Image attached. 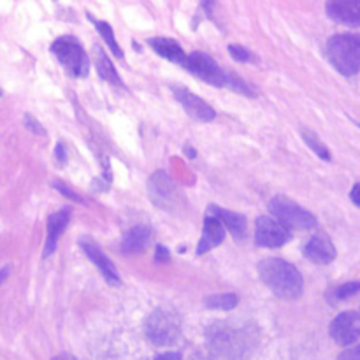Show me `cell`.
Wrapping results in <instances>:
<instances>
[{
    "instance_id": "cell-10",
    "label": "cell",
    "mask_w": 360,
    "mask_h": 360,
    "mask_svg": "<svg viewBox=\"0 0 360 360\" xmlns=\"http://www.w3.org/2000/svg\"><path fill=\"white\" fill-rule=\"evenodd\" d=\"M330 338L341 347H352L360 336V316L357 311H345L330 323Z\"/></svg>"
},
{
    "instance_id": "cell-22",
    "label": "cell",
    "mask_w": 360,
    "mask_h": 360,
    "mask_svg": "<svg viewBox=\"0 0 360 360\" xmlns=\"http://www.w3.org/2000/svg\"><path fill=\"white\" fill-rule=\"evenodd\" d=\"M239 304V297L236 294H218L211 295L204 301L207 309H221V311H231Z\"/></svg>"
},
{
    "instance_id": "cell-20",
    "label": "cell",
    "mask_w": 360,
    "mask_h": 360,
    "mask_svg": "<svg viewBox=\"0 0 360 360\" xmlns=\"http://www.w3.org/2000/svg\"><path fill=\"white\" fill-rule=\"evenodd\" d=\"M95 67H97V72L102 79L115 84V86H123V81L122 77L118 76V70L115 69V65H112L111 60L108 58L104 49L98 48V46H95Z\"/></svg>"
},
{
    "instance_id": "cell-34",
    "label": "cell",
    "mask_w": 360,
    "mask_h": 360,
    "mask_svg": "<svg viewBox=\"0 0 360 360\" xmlns=\"http://www.w3.org/2000/svg\"><path fill=\"white\" fill-rule=\"evenodd\" d=\"M9 271H11L9 266H6V267H2V269H0V285H2L4 281L7 280V276H9Z\"/></svg>"
},
{
    "instance_id": "cell-18",
    "label": "cell",
    "mask_w": 360,
    "mask_h": 360,
    "mask_svg": "<svg viewBox=\"0 0 360 360\" xmlns=\"http://www.w3.org/2000/svg\"><path fill=\"white\" fill-rule=\"evenodd\" d=\"M210 214L217 218L224 229H227L236 239H245L246 238V218L243 214L234 213V211L224 210V207L218 206H210Z\"/></svg>"
},
{
    "instance_id": "cell-24",
    "label": "cell",
    "mask_w": 360,
    "mask_h": 360,
    "mask_svg": "<svg viewBox=\"0 0 360 360\" xmlns=\"http://www.w3.org/2000/svg\"><path fill=\"white\" fill-rule=\"evenodd\" d=\"M360 290V283L359 281H350V283H345L341 285V287H338L336 290L333 292V299H330V302H338V301H345V299H350L354 297V295H357Z\"/></svg>"
},
{
    "instance_id": "cell-21",
    "label": "cell",
    "mask_w": 360,
    "mask_h": 360,
    "mask_svg": "<svg viewBox=\"0 0 360 360\" xmlns=\"http://www.w3.org/2000/svg\"><path fill=\"white\" fill-rule=\"evenodd\" d=\"M88 20H90L91 23H94L95 27H97L98 34L102 35V39H104V41H105V44H108L109 49H111V51H112V55L118 56V58H123V49L120 48V44H118V42H116L115 32H112L111 25L105 23V21L95 20V18L91 16V14H88Z\"/></svg>"
},
{
    "instance_id": "cell-25",
    "label": "cell",
    "mask_w": 360,
    "mask_h": 360,
    "mask_svg": "<svg viewBox=\"0 0 360 360\" xmlns=\"http://www.w3.org/2000/svg\"><path fill=\"white\" fill-rule=\"evenodd\" d=\"M229 53H231L232 58L238 60V62H243V63H255L257 62V56L253 55L252 51H248V49L243 48V46H239V44L229 46Z\"/></svg>"
},
{
    "instance_id": "cell-15",
    "label": "cell",
    "mask_w": 360,
    "mask_h": 360,
    "mask_svg": "<svg viewBox=\"0 0 360 360\" xmlns=\"http://www.w3.org/2000/svg\"><path fill=\"white\" fill-rule=\"evenodd\" d=\"M304 257L308 260H311L313 264L326 266V264H330L336 259V248H334L329 238H326V236H315L306 245Z\"/></svg>"
},
{
    "instance_id": "cell-33",
    "label": "cell",
    "mask_w": 360,
    "mask_h": 360,
    "mask_svg": "<svg viewBox=\"0 0 360 360\" xmlns=\"http://www.w3.org/2000/svg\"><path fill=\"white\" fill-rule=\"evenodd\" d=\"M359 183H355V186H354V190H352V200H354V204L355 206H359L360 204V199H359Z\"/></svg>"
},
{
    "instance_id": "cell-5",
    "label": "cell",
    "mask_w": 360,
    "mask_h": 360,
    "mask_svg": "<svg viewBox=\"0 0 360 360\" xmlns=\"http://www.w3.org/2000/svg\"><path fill=\"white\" fill-rule=\"evenodd\" d=\"M51 51L63 69L74 77H86L90 72V60L83 46L74 37H60L51 44Z\"/></svg>"
},
{
    "instance_id": "cell-14",
    "label": "cell",
    "mask_w": 360,
    "mask_h": 360,
    "mask_svg": "<svg viewBox=\"0 0 360 360\" xmlns=\"http://www.w3.org/2000/svg\"><path fill=\"white\" fill-rule=\"evenodd\" d=\"M70 211H72L70 207H63V210L56 211V213H53L48 218V238H46L44 245V259H48V257H51L55 253L58 238L65 231L67 225H69Z\"/></svg>"
},
{
    "instance_id": "cell-32",
    "label": "cell",
    "mask_w": 360,
    "mask_h": 360,
    "mask_svg": "<svg viewBox=\"0 0 360 360\" xmlns=\"http://www.w3.org/2000/svg\"><path fill=\"white\" fill-rule=\"evenodd\" d=\"M155 360H181V354H178V352H169V354L157 355Z\"/></svg>"
},
{
    "instance_id": "cell-28",
    "label": "cell",
    "mask_w": 360,
    "mask_h": 360,
    "mask_svg": "<svg viewBox=\"0 0 360 360\" xmlns=\"http://www.w3.org/2000/svg\"><path fill=\"white\" fill-rule=\"evenodd\" d=\"M23 123H25V127H27V129L30 130V132L37 134V136H46V130L42 129V125H41V123H39L37 120H35L34 116L30 115V112H27V115H25V118H23Z\"/></svg>"
},
{
    "instance_id": "cell-31",
    "label": "cell",
    "mask_w": 360,
    "mask_h": 360,
    "mask_svg": "<svg viewBox=\"0 0 360 360\" xmlns=\"http://www.w3.org/2000/svg\"><path fill=\"white\" fill-rule=\"evenodd\" d=\"M55 158L60 165H63L67 162V155H65V146L63 143H58L55 148Z\"/></svg>"
},
{
    "instance_id": "cell-30",
    "label": "cell",
    "mask_w": 360,
    "mask_h": 360,
    "mask_svg": "<svg viewBox=\"0 0 360 360\" xmlns=\"http://www.w3.org/2000/svg\"><path fill=\"white\" fill-rule=\"evenodd\" d=\"M169 260H171V257H169V250L164 248L162 245L157 246V255H155V262L157 264H167Z\"/></svg>"
},
{
    "instance_id": "cell-36",
    "label": "cell",
    "mask_w": 360,
    "mask_h": 360,
    "mask_svg": "<svg viewBox=\"0 0 360 360\" xmlns=\"http://www.w3.org/2000/svg\"><path fill=\"white\" fill-rule=\"evenodd\" d=\"M0 95H2V91H0Z\"/></svg>"
},
{
    "instance_id": "cell-11",
    "label": "cell",
    "mask_w": 360,
    "mask_h": 360,
    "mask_svg": "<svg viewBox=\"0 0 360 360\" xmlns=\"http://www.w3.org/2000/svg\"><path fill=\"white\" fill-rule=\"evenodd\" d=\"M171 90L172 94H174L176 101L183 105L186 115L192 116V118L197 120V122H204V123L213 122L217 112H214V109L211 108L210 104H206L202 98L197 97L195 94H192V91L181 86H172Z\"/></svg>"
},
{
    "instance_id": "cell-35",
    "label": "cell",
    "mask_w": 360,
    "mask_h": 360,
    "mask_svg": "<svg viewBox=\"0 0 360 360\" xmlns=\"http://www.w3.org/2000/svg\"><path fill=\"white\" fill-rule=\"evenodd\" d=\"M192 360H213V359H210V357H202V355H197L195 359H192Z\"/></svg>"
},
{
    "instance_id": "cell-9",
    "label": "cell",
    "mask_w": 360,
    "mask_h": 360,
    "mask_svg": "<svg viewBox=\"0 0 360 360\" xmlns=\"http://www.w3.org/2000/svg\"><path fill=\"white\" fill-rule=\"evenodd\" d=\"M255 241L262 248H281L290 241V231L269 217L257 218Z\"/></svg>"
},
{
    "instance_id": "cell-16",
    "label": "cell",
    "mask_w": 360,
    "mask_h": 360,
    "mask_svg": "<svg viewBox=\"0 0 360 360\" xmlns=\"http://www.w3.org/2000/svg\"><path fill=\"white\" fill-rule=\"evenodd\" d=\"M225 239V229L220 221L214 217L207 214V218L204 220V229H202V238H200L199 246H197V255H204V253L211 252L213 248L220 246Z\"/></svg>"
},
{
    "instance_id": "cell-6",
    "label": "cell",
    "mask_w": 360,
    "mask_h": 360,
    "mask_svg": "<svg viewBox=\"0 0 360 360\" xmlns=\"http://www.w3.org/2000/svg\"><path fill=\"white\" fill-rule=\"evenodd\" d=\"M269 211L276 217L278 224L283 225L285 229H313L319 225L315 214L306 211L294 200H288L287 197L278 195L269 202Z\"/></svg>"
},
{
    "instance_id": "cell-2",
    "label": "cell",
    "mask_w": 360,
    "mask_h": 360,
    "mask_svg": "<svg viewBox=\"0 0 360 360\" xmlns=\"http://www.w3.org/2000/svg\"><path fill=\"white\" fill-rule=\"evenodd\" d=\"M259 276L276 297L285 301H295L304 290V280L297 267L281 259L262 260L259 264Z\"/></svg>"
},
{
    "instance_id": "cell-19",
    "label": "cell",
    "mask_w": 360,
    "mask_h": 360,
    "mask_svg": "<svg viewBox=\"0 0 360 360\" xmlns=\"http://www.w3.org/2000/svg\"><path fill=\"white\" fill-rule=\"evenodd\" d=\"M148 44H150L151 48H153V51L157 53V55H160L162 58L169 60V62L179 63V65H185V51H183L181 46L176 41H172V39H150Z\"/></svg>"
},
{
    "instance_id": "cell-12",
    "label": "cell",
    "mask_w": 360,
    "mask_h": 360,
    "mask_svg": "<svg viewBox=\"0 0 360 360\" xmlns=\"http://www.w3.org/2000/svg\"><path fill=\"white\" fill-rule=\"evenodd\" d=\"M79 246L83 248V252L86 253L88 259L94 262V266L101 271V274L104 276V280L108 281V283H111V285L122 283V281H120V274H118V271H116L115 264H112L111 260L108 259V255H105V253L98 248L97 243L88 241V239H81Z\"/></svg>"
},
{
    "instance_id": "cell-13",
    "label": "cell",
    "mask_w": 360,
    "mask_h": 360,
    "mask_svg": "<svg viewBox=\"0 0 360 360\" xmlns=\"http://www.w3.org/2000/svg\"><path fill=\"white\" fill-rule=\"evenodd\" d=\"M327 14L338 23L359 27L360 25V4L357 0H336V2H327Z\"/></svg>"
},
{
    "instance_id": "cell-26",
    "label": "cell",
    "mask_w": 360,
    "mask_h": 360,
    "mask_svg": "<svg viewBox=\"0 0 360 360\" xmlns=\"http://www.w3.org/2000/svg\"><path fill=\"white\" fill-rule=\"evenodd\" d=\"M227 86L231 88V90L238 91V94L248 95V97H255V91H253L252 88L241 79V77L234 76V74H227Z\"/></svg>"
},
{
    "instance_id": "cell-29",
    "label": "cell",
    "mask_w": 360,
    "mask_h": 360,
    "mask_svg": "<svg viewBox=\"0 0 360 360\" xmlns=\"http://www.w3.org/2000/svg\"><path fill=\"white\" fill-rule=\"evenodd\" d=\"M338 360H360V348H347V350L338 357Z\"/></svg>"
},
{
    "instance_id": "cell-4",
    "label": "cell",
    "mask_w": 360,
    "mask_h": 360,
    "mask_svg": "<svg viewBox=\"0 0 360 360\" xmlns=\"http://www.w3.org/2000/svg\"><path fill=\"white\" fill-rule=\"evenodd\" d=\"M146 338L155 347H172L181 340V320L169 309H155L146 320Z\"/></svg>"
},
{
    "instance_id": "cell-23",
    "label": "cell",
    "mask_w": 360,
    "mask_h": 360,
    "mask_svg": "<svg viewBox=\"0 0 360 360\" xmlns=\"http://www.w3.org/2000/svg\"><path fill=\"white\" fill-rule=\"evenodd\" d=\"M301 136H302V139H304V143L308 144V146L311 148V150L315 151V153L319 155L320 158H323V160H327V162L330 160L329 150H327L326 144H323L322 141H320V137L316 136V134H313L311 130H308V129H302L301 130Z\"/></svg>"
},
{
    "instance_id": "cell-7",
    "label": "cell",
    "mask_w": 360,
    "mask_h": 360,
    "mask_svg": "<svg viewBox=\"0 0 360 360\" xmlns=\"http://www.w3.org/2000/svg\"><path fill=\"white\" fill-rule=\"evenodd\" d=\"M183 67H186L193 76L206 81V83L213 84V86H227L229 72L220 69V65H218L210 55H206V53L195 51L192 53V55H188Z\"/></svg>"
},
{
    "instance_id": "cell-1",
    "label": "cell",
    "mask_w": 360,
    "mask_h": 360,
    "mask_svg": "<svg viewBox=\"0 0 360 360\" xmlns=\"http://www.w3.org/2000/svg\"><path fill=\"white\" fill-rule=\"evenodd\" d=\"M257 334L250 327H234L229 322H217L206 330V343L213 354L229 360H239L255 347Z\"/></svg>"
},
{
    "instance_id": "cell-8",
    "label": "cell",
    "mask_w": 360,
    "mask_h": 360,
    "mask_svg": "<svg viewBox=\"0 0 360 360\" xmlns=\"http://www.w3.org/2000/svg\"><path fill=\"white\" fill-rule=\"evenodd\" d=\"M148 190H150V197L158 207L167 211H174L179 207V200H181V193H179L178 186L174 185L167 172L158 171L151 176L150 183H148Z\"/></svg>"
},
{
    "instance_id": "cell-27",
    "label": "cell",
    "mask_w": 360,
    "mask_h": 360,
    "mask_svg": "<svg viewBox=\"0 0 360 360\" xmlns=\"http://www.w3.org/2000/svg\"><path fill=\"white\" fill-rule=\"evenodd\" d=\"M53 185V188L55 190H58L60 193H62V195H65L67 199H70V200H74V202H79V204H86V200L83 199V197L81 195H77L76 192H74L72 188H69V186L65 185V183H62V181H53L51 183Z\"/></svg>"
},
{
    "instance_id": "cell-17",
    "label": "cell",
    "mask_w": 360,
    "mask_h": 360,
    "mask_svg": "<svg viewBox=\"0 0 360 360\" xmlns=\"http://www.w3.org/2000/svg\"><path fill=\"white\" fill-rule=\"evenodd\" d=\"M151 241V229L148 225L141 224L136 225V227L130 229L122 239V252L125 255H137V253H143L146 250V246L150 245Z\"/></svg>"
},
{
    "instance_id": "cell-3",
    "label": "cell",
    "mask_w": 360,
    "mask_h": 360,
    "mask_svg": "<svg viewBox=\"0 0 360 360\" xmlns=\"http://www.w3.org/2000/svg\"><path fill=\"white\" fill-rule=\"evenodd\" d=\"M327 56L343 76H355L360 67V41L357 35L340 34L327 42Z\"/></svg>"
}]
</instances>
